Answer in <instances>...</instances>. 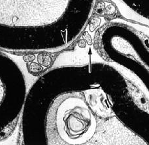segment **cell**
Here are the masks:
<instances>
[{
	"label": "cell",
	"mask_w": 149,
	"mask_h": 145,
	"mask_svg": "<svg viewBox=\"0 0 149 145\" xmlns=\"http://www.w3.org/2000/svg\"><path fill=\"white\" fill-rule=\"evenodd\" d=\"M96 0H0V47L52 52L70 46L83 32Z\"/></svg>",
	"instance_id": "6da1fadb"
},
{
	"label": "cell",
	"mask_w": 149,
	"mask_h": 145,
	"mask_svg": "<svg viewBox=\"0 0 149 145\" xmlns=\"http://www.w3.org/2000/svg\"><path fill=\"white\" fill-rule=\"evenodd\" d=\"M99 58L130 80L149 102V26L118 17L98 31Z\"/></svg>",
	"instance_id": "7a4b0ae2"
},
{
	"label": "cell",
	"mask_w": 149,
	"mask_h": 145,
	"mask_svg": "<svg viewBox=\"0 0 149 145\" xmlns=\"http://www.w3.org/2000/svg\"><path fill=\"white\" fill-rule=\"evenodd\" d=\"M26 94V82L19 66L0 53V133L20 115Z\"/></svg>",
	"instance_id": "3957f363"
},
{
	"label": "cell",
	"mask_w": 149,
	"mask_h": 145,
	"mask_svg": "<svg viewBox=\"0 0 149 145\" xmlns=\"http://www.w3.org/2000/svg\"><path fill=\"white\" fill-rule=\"evenodd\" d=\"M121 17L149 26V0H110Z\"/></svg>",
	"instance_id": "277c9868"
}]
</instances>
